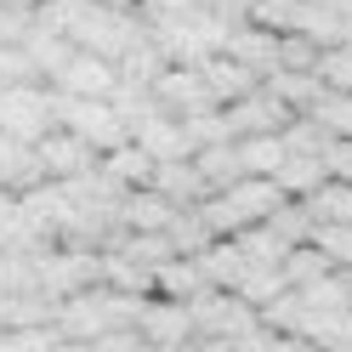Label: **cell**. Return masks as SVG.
<instances>
[{
	"label": "cell",
	"instance_id": "obj_7",
	"mask_svg": "<svg viewBox=\"0 0 352 352\" xmlns=\"http://www.w3.org/2000/svg\"><path fill=\"white\" fill-rule=\"evenodd\" d=\"M137 148L148 153L153 165H176V160H193V137H188V125L176 120V114H153L148 125H137Z\"/></svg>",
	"mask_w": 352,
	"mask_h": 352
},
{
	"label": "cell",
	"instance_id": "obj_6",
	"mask_svg": "<svg viewBox=\"0 0 352 352\" xmlns=\"http://www.w3.org/2000/svg\"><path fill=\"white\" fill-rule=\"evenodd\" d=\"M142 336H148V346H193L199 341V329H193V307H182V301H148L142 307Z\"/></svg>",
	"mask_w": 352,
	"mask_h": 352
},
{
	"label": "cell",
	"instance_id": "obj_9",
	"mask_svg": "<svg viewBox=\"0 0 352 352\" xmlns=\"http://www.w3.org/2000/svg\"><path fill=\"white\" fill-rule=\"evenodd\" d=\"M176 216H182V210H176L165 193L137 188V193H125V205H120V228L125 233H170Z\"/></svg>",
	"mask_w": 352,
	"mask_h": 352
},
{
	"label": "cell",
	"instance_id": "obj_8",
	"mask_svg": "<svg viewBox=\"0 0 352 352\" xmlns=\"http://www.w3.org/2000/svg\"><path fill=\"white\" fill-rule=\"evenodd\" d=\"M199 74H205V85L216 91V102H222V108L245 102V97H256L261 85H267L261 74H250L245 63H239V57H228V52H222V57H210V63H199Z\"/></svg>",
	"mask_w": 352,
	"mask_h": 352
},
{
	"label": "cell",
	"instance_id": "obj_29",
	"mask_svg": "<svg viewBox=\"0 0 352 352\" xmlns=\"http://www.w3.org/2000/svg\"><path fill=\"white\" fill-rule=\"evenodd\" d=\"M57 352H102V346H97V341H63Z\"/></svg>",
	"mask_w": 352,
	"mask_h": 352
},
{
	"label": "cell",
	"instance_id": "obj_26",
	"mask_svg": "<svg viewBox=\"0 0 352 352\" xmlns=\"http://www.w3.org/2000/svg\"><path fill=\"white\" fill-rule=\"evenodd\" d=\"M318 80H324V91L352 97V46H329L318 57Z\"/></svg>",
	"mask_w": 352,
	"mask_h": 352
},
{
	"label": "cell",
	"instance_id": "obj_5",
	"mask_svg": "<svg viewBox=\"0 0 352 352\" xmlns=\"http://www.w3.org/2000/svg\"><path fill=\"white\" fill-rule=\"evenodd\" d=\"M52 91L85 97V102H108V97L120 91V69H114V63H102V57H91V52H74V63L52 80Z\"/></svg>",
	"mask_w": 352,
	"mask_h": 352
},
{
	"label": "cell",
	"instance_id": "obj_23",
	"mask_svg": "<svg viewBox=\"0 0 352 352\" xmlns=\"http://www.w3.org/2000/svg\"><path fill=\"white\" fill-rule=\"evenodd\" d=\"M324 46L313 34H278V74H318Z\"/></svg>",
	"mask_w": 352,
	"mask_h": 352
},
{
	"label": "cell",
	"instance_id": "obj_28",
	"mask_svg": "<svg viewBox=\"0 0 352 352\" xmlns=\"http://www.w3.org/2000/svg\"><path fill=\"white\" fill-rule=\"evenodd\" d=\"M324 165H329L336 182H352V142H329L324 148Z\"/></svg>",
	"mask_w": 352,
	"mask_h": 352
},
{
	"label": "cell",
	"instance_id": "obj_19",
	"mask_svg": "<svg viewBox=\"0 0 352 352\" xmlns=\"http://www.w3.org/2000/svg\"><path fill=\"white\" fill-rule=\"evenodd\" d=\"M307 210H313L318 228H346L352 222V182H336V176H329L313 199H307Z\"/></svg>",
	"mask_w": 352,
	"mask_h": 352
},
{
	"label": "cell",
	"instance_id": "obj_2",
	"mask_svg": "<svg viewBox=\"0 0 352 352\" xmlns=\"http://www.w3.org/2000/svg\"><path fill=\"white\" fill-rule=\"evenodd\" d=\"M0 131L17 137V142H40L46 131H57V91L6 85V91H0Z\"/></svg>",
	"mask_w": 352,
	"mask_h": 352
},
{
	"label": "cell",
	"instance_id": "obj_31",
	"mask_svg": "<svg viewBox=\"0 0 352 352\" xmlns=\"http://www.w3.org/2000/svg\"><path fill=\"white\" fill-rule=\"evenodd\" d=\"M0 6H29V0H0Z\"/></svg>",
	"mask_w": 352,
	"mask_h": 352
},
{
	"label": "cell",
	"instance_id": "obj_30",
	"mask_svg": "<svg viewBox=\"0 0 352 352\" xmlns=\"http://www.w3.org/2000/svg\"><path fill=\"white\" fill-rule=\"evenodd\" d=\"M17 210V193H6V188H0V216H12Z\"/></svg>",
	"mask_w": 352,
	"mask_h": 352
},
{
	"label": "cell",
	"instance_id": "obj_1",
	"mask_svg": "<svg viewBox=\"0 0 352 352\" xmlns=\"http://www.w3.org/2000/svg\"><path fill=\"white\" fill-rule=\"evenodd\" d=\"M193 329H199V341H250L256 329H261V313L245 301V296H233V290H210L193 301Z\"/></svg>",
	"mask_w": 352,
	"mask_h": 352
},
{
	"label": "cell",
	"instance_id": "obj_16",
	"mask_svg": "<svg viewBox=\"0 0 352 352\" xmlns=\"http://www.w3.org/2000/svg\"><path fill=\"white\" fill-rule=\"evenodd\" d=\"M125 261H137V267L148 273H160L165 261H176V245H170V233H120V245H114Z\"/></svg>",
	"mask_w": 352,
	"mask_h": 352
},
{
	"label": "cell",
	"instance_id": "obj_13",
	"mask_svg": "<svg viewBox=\"0 0 352 352\" xmlns=\"http://www.w3.org/2000/svg\"><path fill=\"white\" fill-rule=\"evenodd\" d=\"M153 284H160V296H165V301H182V307H193L199 296H210V284H205V273H199V261H188V256L165 261V267L153 273Z\"/></svg>",
	"mask_w": 352,
	"mask_h": 352
},
{
	"label": "cell",
	"instance_id": "obj_12",
	"mask_svg": "<svg viewBox=\"0 0 352 352\" xmlns=\"http://www.w3.org/2000/svg\"><path fill=\"white\" fill-rule=\"evenodd\" d=\"M193 261H199L210 290H239V278H245V267H250L245 250H239V239H216V245L205 256H193Z\"/></svg>",
	"mask_w": 352,
	"mask_h": 352
},
{
	"label": "cell",
	"instance_id": "obj_11",
	"mask_svg": "<svg viewBox=\"0 0 352 352\" xmlns=\"http://www.w3.org/2000/svg\"><path fill=\"white\" fill-rule=\"evenodd\" d=\"M313 12H318V0H256L250 23L267 29V34H307L313 29Z\"/></svg>",
	"mask_w": 352,
	"mask_h": 352
},
{
	"label": "cell",
	"instance_id": "obj_10",
	"mask_svg": "<svg viewBox=\"0 0 352 352\" xmlns=\"http://www.w3.org/2000/svg\"><path fill=\"white\" fill-rule=\"evenodd\" d=\"M228 57H239L250 74L273 80V74H278V34H267V29L245 23V29H233V34H228Z\"/></svg>",
	"mask_w": 352,
	"mask_h": 352
},
{
	"label": "cell",
	"instance_id": "obj_3",
	"mask_svg": "<svg viewBox=\"0 0 352 352\" xmlns=\"http://www.w3.org/2000/svg\"><path fill=\"white\" fill-rule=\"evenodd\" d=\"M153 102H160L165 114H176V120H193V114L222 108V102H216V91L205 85V74H199V69H182V63H170V69L153 80Z\"/></svg>",
	"mask_w": 352,
	"mask_h": 352
},
{
	"label": "cell",
	"instance_id": "obj_17",
	"mask_svg": "<svg viewBox=\"0 0 352 352\" xmlns=\"http://www.w3.org/2000/svg\"><path fill=\"white\" fill-rule=\"evenodd\" d=\"M324 182H329V165L313 160V153H290V165L278 170V188L290 193V199H313Z\"/></svg>",
	"mask_w": 352,
	"mask_h": 352
},
{
	"label": "cell",
	"instance_id": "obj_18",
	"mask_svg": "<svg viewBox=\"0 0 352 352\" xmlns=\"http://www.w3.org/2000/svg\"><path fill=\"white\" fill-rule=\"evenodd\" d=\"M329 273H341V267H336L318 245H296L290 256H284V278H290V290H313V284L329 278Z\"/></svg>",
	"mask_w": 352,
	"mask_h": 352
},
{
	"label": "cell",
	"instance_id": "obj_21",
	"mask_svg": "<svg viewBox=\"0 0 352 352\" xmlns=\"http://www.w3.org/2000/svg\"><path fill=\"white\" fill-rule=\"evenodd\" d=\"M239 160H245V176H278L290 165V148H284V137H245Z\"/></svg>",
	"mask_w": 352,
	"mask_h": 352
},
{
	"label": "cell",
	"instance_id": "obj_15",
	"mask_svg": "<svg viewBox=\"0 0 352 352\" xmlns=\"http://www.w3.org/2000/svg\"><path fill=\"white\" fill-rule=\"evenodd\" d=\"M193 165H199V176L210 182V193H228V188H239V182H245V160H239V142L193 153Z\"/></svg>",
	"mask_w": 352,
	"mask_h": 352
},
{
	"label": "cell",
	"instance_id": "obj_25",
	"mask_svg": "<svg viewBox=\"0 0 352 352\" xmlns=\"http://www.w3.org/2000/svg\"><path fill=\"white\" fill-rule=\"evenodd\" d=\"M301 318H307V307H301L296 290L278 296L273 307H261V329H267V336H301Z\"/></svg>",
	"mask_w": 352,
	"mask_h": 352
},
{
	"label": "cell",
	"instance_id": "obj_20",
	"mask_svg": "<svg viewBox=\"0 0 352 352\" xmlns=\"http://www.w3.org/2000/svg\"><path fill=\"white\" fill-rule=\"evenodd\" d=\"M233 296H245V301L256 307V313H261V307H273L278 296H290V278H284V267H256V261H250Z\"/></svg>",
	"mask_w": 352,
	"mask_h": 352
},
{
	"label": "cell",
	"instance_id": "obj_14",
	"mask_svg": "<svg viewBox=\"0 0 352 352\" xmlns=\"http://www.w3.org/2000/svg\"><path fill=\"white\" fill-rule=\"evenodd\" d=\"M102 290H120V296H153L160 284H153L148 267H137V261H125L120 250H102Z\"/></svg>",
	"mask_w": 352,
	"mask_h": 352
},
{
	"label": "cell",
	"instance_id": "obj_4",
	"mask_svg": "<svg viewBox=\"0 0 352 352\" xmlns=\"http://www.w3.org/2000/svg\"><path fill=\"white\" fill-rule=\"evenodd\" d=\"M34 153H40V170H46V182H74V176H91L97 165H102V153L97 148H85L74 131H46V137L34 142Z\"/></svg>",
	"mask_w": 352,
	"mask_h": 352
},
{
	"label": "cell",
	"instance_id": "obj_24",
	"mask_svg": "<svg viewBox=\"0 0 352 352\" xmlns=\"http://www.w3.org/2000/svg\"><path fill=\"white\" fill-rule=\"evenodd\" d=\"M307 120H318L324 131H329V142H352V97H341V91H329Z\"/></svg>",
	"mask_w": 352,
	"mask_h": 352
},
{
	"label": "cell",
	"instance_id": "obj_27",
	"mask_svg": "<svg viewBox=\"0 0 352 352\" xmlns=\"http://www.w3.org/2000/svg\"><path fill=\"white\" fill-rule=\"evenodd\" d=\"M313 245H318L329 261H336L341 273H352V222H346V228H318V233H313Z\"/></svg>",
	"mask_w": 352,
	"mask_h": 352
},
{
	"label": "cell",
	"instance_id": "obj_22",
	"mask_svg": "<svg viewBox=\"0 0 352 352\" xmlns=\"http://www.w3.org/2000/svg\"><path fill=\"white\" fill-rule=\"evenodd\" d=\"M239 250H245V261H256V267H284V256H290L296 245H284V239L261 222V228H245V233H239Z\"/></svg>",
	"mask_w": 352,
	"mask_h": 352
}]
</instances>
